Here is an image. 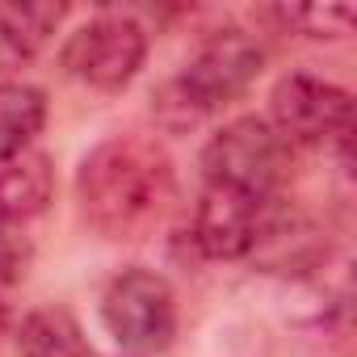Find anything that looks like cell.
Listing matches in <instances>:
<instances>
[{
  "label": "cell",
  "instance_id": "3",
  "mask_svg": "<svg viewBox=\"0 0 357 357\" xmlns=\"http://www.w3.org/2000/svg\"><path fill=\"white\" fill-rule=\"evenodd\" d=\"M105 332L139 357L164 353L176 336V298L172 286L151 269H126L109 282L101 298Z\"/></svg>",
  "mask_w": 357,
  "mask_h": 357
},
{
  "label": "cell",
  "instance_id": "14",
  "mask_svg": "<svg viewBox=\"0 0 357 357\" xmlns=\"http://www.w3.org/2000/svg\"><path fill=\"white\" fill-rule=\"evenodd\" d=\"M0 324H5V311H0Z\"/></svg>",
  "mask_w": 357,
  "mask_h": 357
},
{
  "label": "cell",
  "instance_id": "9",
  "mask_svg": "<svg viewBox=\"0 0 357 357\" xmlns=\"http://www.w3.org/2000/svg\"><path fill=\"white\" fill-rule=\"evenodd\" d=\"M17 353L22 357H93L80 324L59 311V307H43L30 311L17 328Z\"/></svg>",
  "mask_w": 357,
  "mask_h": 357
},
{
  "label": "cell",
  "instance_id": "7",
  "mask_svg": "<svg viewBox=\"0 0 357 357\" xmlns=\"http://www.w3.org/2000/svg\"><path fill=\"white\" fill-rule=\"evenodd\" d=\"M265 211H269V198L261 202V198H248L236 190L206 185V194L194 211V244L211 261H240L265 236Z\"/></svg>",
  "mask_w": 357,
  "mask_h": 357
},
{
  "label": "cell",
  "instance_id": "8",
  "mask_svg": "<svg viewBox=\"0 0 357 357\" xmlns=\"http://www.w3.org/2000/svg\"><path fill=\"white\" fill-rule=\"evenodd\" d=\"M51 194H55V168L47 151L22 147L0 155V219L26 223L51 206Z\"/></svg>",
  "mask_w": 357,
  "mask_h": 357
},
{
  "label": "cell",
  "instance_id": "4",
  "mask_svg": "<svg viewBox=\"0 0 357 357\" xmlns=\"http://www.w3.org/2000/svg\"><path fill=\"white\" fill-rule=\"evenodd\" d=\"M147 59V30L126 13H101L80 26L63 47V68L101 93L126 89Z\"/></svg>",
  "mask_w": 357,
  "mask_h": 357
},
{
  "label": "cell",
  "instance_id": "12",
  "mask_svg": "<svg viewBox=\"0 0 357 357\" xmlns=\"http://www.w3.org/2000/svg\"><path fill=\"white\" fill-rule=\"evenodd\" d=\"M278 17L307 38H344L353 30L349 5H298V9H278Z\"/></svg>",
  "mask_w": 357,
  "mask_h": 357
},
{
  "label": "cell",
  "instance_id": "1",
  "mask_svg": "<svg viewBox=\"0 0 357 357\" xmlns=\"http://www.w3.org/2000/svg\"><path fill=\"white\" fill-rule=\"evenodd\" d=\"M76 198L89 227L105 240H143L176 198L172 155L143 135L105 139L76 172Z\"/></svg>",
  "mask_w": 357,
  "mask_h": 357
},
{
  "label": "cell",
  "instance_id": "11",
  "mask_svg": "<svg viewBox=\"0 0 357 357\" xmlns=\"http://www.w3.org/2000/svg\"><path fill=\"white\" fill-rule=\"evenodd\" d=\"M63 17L68 5H0V43L13 55H38Z\"/></svg>",
  "mask_w": 357,
  "mask_h": 357
},
{
  "label": "cell",
  "instance_id": "6",
  "mask_svg": "<svg viewBox=\"0 0 357 357\" xmlns=\"http://www.w3.org/2000/svg\"><path fill=\"white\" fill-rule=\"evenodd\" d=\"M273 109V130L286 143H328V139H344L353 126V97L332 84L319 80L311 72H290L273 84L269 97Z\"/></svg>",
  "mask_w": 357,
  "mask_h": 357
},
{
  "label": "cell",
  "instance_id": "13",
  "mask_svg": "<svg viewBox=\"0 0 357 357\" xmlns=\"http://www.w3.org/2000/svg\"><path fill=\"white\" fill-rule=\"evenodd\" d=\"M34 261V248L30 240L22 236V223H9V219H0V286H13L26 278Z\"/></svg>",
  "mask_w": 357,
  "mask_h": 357
},
{
  "label": "cell",
  "instance_id": "5",
  "mask_svg": "<svg viewBox=\"0 0 357 357\" xmlns=\"http://www.w3.org/2000/svg\"><path fill=\"white\" fill-rule=\"evenodd\" d=\"M261 68H265L261 43L248 38V34H240V30H223V34H215L190 59V68L176 76L172 93L181 97L185 109L206 114V109H219V105L236 101L261 76Z\"/></svg>",
  "mask_w": 357,
  "mask_h": 357
},
{
  "label": "cell",
  "instance_id": "10",
  "mask_svg": "<svg viewBox=\"0 0 357 357\" xmlns=\"http://www.w3.org/2000/svg\"><path fill=\"white\" fill-rule=\"evenodd\" d=\"M47 126V93L26 80H0V155L34 147Z\"/></svg>",
  "mask_w": 357,
  "mask_h": 357
},
{
  "label": "cell",
  "instance_id": "2",
  "mask_svg": "<svg viewBox=\"0 0 357 357\" xmlns=\"http://www.w3.org/2000/svg\"><path fill=\"white\" fill-rule=\"evenodd\" d=\"M290 168V143L269 126V118H236L227 122L202 151L206 185L236 190L248 198H273L282 176Z\"/></svg>",
  "mask_w": 357,
  "mask_h": 357
}]
</instances>
